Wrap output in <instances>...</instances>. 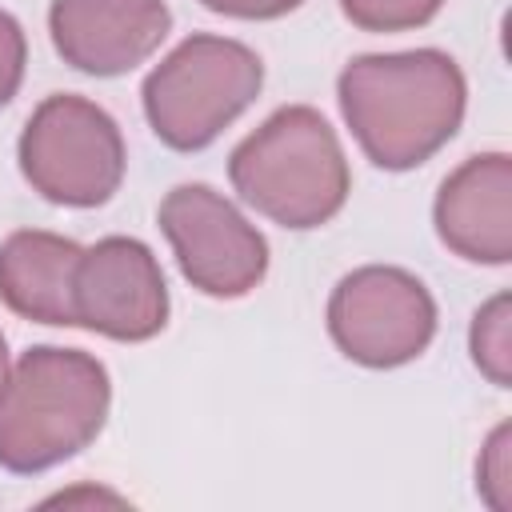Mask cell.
Returning a JSON list of instances; mask_svg holds the SVG:
<instances>
[{
	"mask_svg": "<svg viewBox=\"0 0 512 512\" xmlns=\"http://www.w3.org/2000/svg\"><path fill=\"white\" fill-rule=\"evenodd\" d=\"M328 332L348 360L364 368H400L432 344L436 304L412 272L368 264L332 288Z\"/></svg>",
	"mask_w": 512,
	"mask_h": 512,
	"instance_id": "obj_6",
	"label": "cell"
},
{
	"mask_svg": "<svg viewBox=\"0 0 512 512\" xmlns=\"http://www.w3.org/2000/svg\"><path fill=\"white\" fill-rule=\"evenodd\" d=\"M264 84L260 56L228 36H188L144 80V116L176 152L208 148Z\"/></svg>",
	"mask_w": 512,
	"mask_h": 512,
	"instance_id": "obj_4",
	"label": "cell"
},
{
	"mask_svg": "<svg viewBox=\"0 0 512 512\" xmlns=\"http://www.w3.org/2000/svg\"><path fill=\"white\" fill-rule=\"evenodd\" d=\"M112 404L108 368L80 352L28 348L0 388V468L32 476L88 448Z\"/></svg>",
	"mask_w": 512,
	"mask_h": 512,
	"instance_id": "obj_2",
	"label": "cell"
},
{
	"mask_svg": "<svg viewBox=\"0 0 512 512\" xmlns=\"http://www.w3.org/2000/svg\"><path fill=\"white\" fill-rule=\"evenodd\" d=\"M200 4L208 12L236 16V20H276V16L296 12L304 0H200Z\"/></svg>",
	"mask_w": 512,
	"mask_h": 512,
	"instance_id": "obj_16",
	"label": "cell"
},
{
	"mask_svg": "<svg viewBox=\"0 0 512 512\" xmlns=\"http://www.w3.org/2000/svg\"><path fill=\"white\" fill-rule=\"evenodd\" d=\"M72 312L80 328L108 340H152L168 324V288L152 248L132 236H104L84 248L72 280Z\"/></svg>",
	"mask_w": 512,
	"mask_h": 512,
	"instance_id": "obj_8",
	"label": "cell"
},
{
	"mask_svg": "<svg viewBox=\"0 0 512 512\" xmlns=\"http://www.w3.org/2000/svg\"><path fill=\"white\" fill-rule=\"evenodd\" d=\"M336 100L364 156L376 168L404 172L456 136L468 84L448 52H380L356 56L340 72Z\"/></svg>",
	"mask_w": 512,
	"mask_h": 512,
	"instance_id": "obj_1",
	"label": "cell"
},
{
	"mask_svg": "<svg viewBox=\"0 0 512 512\" xmlns=\"http://www.w3.org/2000/svg\"><path fill=\"white\" fill-rule=\"evenodd\" d=\"M20 172L52 204L96 208L124 180V136L116 120L76 92L36 104L20 132Z\"/></svg>",
	"mask_w": 512,
	"mask_h": 512,
	"instance_id": "obj_5",
	"label": "cell"
},
{
	"mask_svg": "<svg viewBox=\"0 0 512 512\" xmlns=\"http://www.w3.org/2000/svg\"><path fill=\"white\" fill-rule=\"evenodd\" d=\"M468 344H472L476 368H480L496 388H508V380H512V372H508L512 352H508V296H504V292L492 296V300L472 316V336H468Z\"/></svg>",
	"mask_w": 512,
	"mask_h": 512,
	"instance_id": "obj_12",
	"label": "cell"
},
{
	"mask_svg": "<svg viewBox=\"0 0 512 512\" xmlns=\"http://www.w3.org/2000/svg\"><path fill=\"white\" fill-rule=\"evenodd\" d=\"M24 64H28V40L24 28L12 12L0 8V108L20 92L24 80Z\"/></svg>",
	"mask_w": 512,
	"mask_h": 512,
	"instance_id": "obj_14",
	"label": "cell"
},
{
	"mask_svg": "<svg viewBox=\"0 0 512 512\" xmlns=\"http://www.w3.org/2000/svg\"><path fill=\"white\" fill-rule=\"evenodd\" d=\"M512 160L508 152L468 156L436 192V236L472 264L512 260Z\"/></svg>",
	"mask_w": 512,
	"mask_h": 512,
	"instance_id": "obj_10",
	"label": "cell"
},
{
	"mask_svg": "<svg viewBox=\"0 0 512 512\" xmlns=\"http://www.w3.org/2000/svg\"><path fill=\"white\" fill-rule=\"evenodd\" d=\"M228 180L248 208L296 232L328 224L352 192L344 148L308 104H288L244 136L228 160Z\"/></svg>",
	"mask_w": 512,
	"mask_h": 512,
	"instance_id": "obj_3",
	"label": "cell"
},
{
	"mask_svg": "<svg viewBox=\"0 0 512 512\" xmlns=\"http://www.w3.org/2000/svg\"><path fill=\"white\" fill-rule=\"evenodd\" d=\"M80 244L44 228H20L0 244V300L36 324L68 328L72 312V280L80 264Z\"/></svg>",
	"mask_w": 512,
	"mask_h": 512,
	"instance_id": "obj_11",
	"label": "cell"
},
{
	"mask_svg": "<svg viewBox=\"0 0 512 512\" xmlns=\"http://www.w3.org/2000/svg\"><path fill=\"white\" fill-rule=\"evenodd\" d=\"M8 372H12V360H8V344H4V336H0V388H4Z\"/></svg>",
	"mask_w": 512,
	"mask_h": 512,
	"instance_id": "obj_17",
	"label": "cell"
},
{
	"mask_svg": "<svg viewBox=\"0 0 512 512\" xmlns=\"http://www.w3.org/2000/svg\"><path fill=\"white\" fill-rule=\"evenodd\" d=\"M444 0H340L344 16L364 32H404L420 28L440 12Z\"/></svg>",
	"mask_w": 512,
	"mask_h": 512,
	"instance_id": "obj_13",
	"label": "cell"
},
{
	"mask_svg": "<svg viewBox=\"0 0 512 512\" xmlns=\"http://www.w3.org/2000/svg\"><path fill=\"white\" fill-rule=\"evenodd\" d=\"M164 0H52L48 32L64 64L88 76H124L168 36Z\"/></svg>",
	"mask_w": 512,
	"mask_h": 512,
	"instance_id": "obj_9",
	"label": "cell"
},
{
	"mask_svg": "<svg viewBox=\"0 0 512 512\" xmlns=\"http://www.w3.org/2000/svg\"><path fill=\"white\" fill-rule=\"evenodd\" d=\"M480 488L492 508H508V424H500L484 448V460L476 468Z\"/></svg>",
	"mask_w": 512,
	"mask_h": 512,
	"instance_id": "obj_15",
	"label": "cell"
},
{
	"mask_svg": "<svg viewBox=\"0 0 512 512\" xmlns=\"http://www.w3.org/2000/svg\"><path fill=\"white\" fill-rule=\"evenodd\" d=\"M176 264L204 296H248L268 272V240L208 184H176L156 212Z\"/></svg>",
	"mask_w": 512,
	"mask_h": 512,
	"instance_id": "obj_7",
	"label": "cell"
}]
</instances>
